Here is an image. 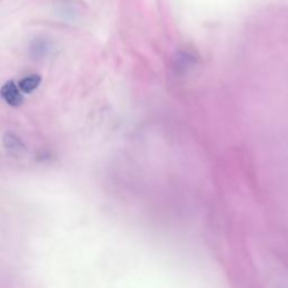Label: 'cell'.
I'll list each match as a JSON object with an SVG mask.
<instances>
[{
    "instance_id": "cell-1",
    "label": "cell",
    "mask_w": 288,
    "mask_h": 288,
    "mask_svg": "<svg viewBox=\"0 0 288 288\" xmlns=\"http://www.w3.org/2000/svg\"><path fill=\"white\" fill-rule=\"evenodd\" d=\"M22 90H20L19 86L10 80V81H7L5 84H2L1 90H0V94H1L2 99L6 101L8 105L12 106V107H19L20 105L23 104L24 97L22 95Z\"/></svg>"
},
{
    "instance_id": "cell-2",
    "label": "cell",
    "mask_w": 288,
    "mask_h": 288,
    "mask_svg": "<svg viewBox=\"0 0 288 288\" xmlns=\"http://www.w3.org/2000/svg\"><path fill=\"white\" fill-rule=\"evenodd\" d=\"M42 78L39 74H29L27 77H24L23 79L19 80L18 86L20 90L25 94H31L34 90H36L41 84Z\"/></svg>"
}]
</instances>
